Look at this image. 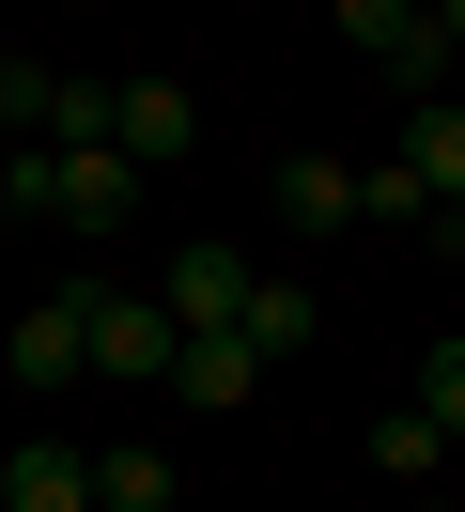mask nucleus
Returning <instances> with one entry per match:
<instances>
[{"label":"nucleus","instance_id":"f8f14e48","mask_svg":"<svg viewBox=\"0 0 465 512\" xmlns=\"http://www.w3.org/2000/svg\"><path fill=\"white\" fill-rule=\"evenodd\" d=\"M248 342H264V357H310V280L264 264V280H248Z\"/></svg>","mask_w":465,"mask_h":512},{"label":"nucleus","instance_id":"9b49d317","mask_svg":"<svg viewBox=\"0 0 465 512\" xmlns=\"http://www.w3.org/2000/svg\"><path fill=\"white\" fill-rule=\"evenodd\" d=\"M93 512H171V450H93Z\"/></svg>","mask_w":465,"mask_h":512},{"label":"nucleus","instance_id":"6ab92c4d","mask_svg":"<svg viewBox=\"0 0 465 512\" xmlns=\"http://www.w3.org/2000/svg\"><path fill=\"white\" fill-rule=\"evenodd\" d=\"M450 249H465V202H450Z\"/></svg>","mask_w":465,"mask_h":512},{"label":"nucleus","instance_id":"a211bd4d","mask_svg":"<svg viewBox=\"0 0 465 512\" xmlns=\"http://www.w3.org/2000/svg\"><path fill=\"white\" fill-rule=\"evenodd\" d=\"M434 32H450V47H465V0H434Z\"/></svg>","mask_w":465,"mask_h":512},{"label":"nucleus","instance_id":"20e7f679","mask_svg":"<svg viewBox=\"0 0 465 512\" xmlns=\"http://www.w3.org/2000/svg\"><path fill=\"white\" fill-rule=\"evenodd\" d=\"M0 357H16V388H78V373H93V295L62 280L47 311H16V342H0Z\"/></svg>","mask_w":465,"mask_h":512},{"label":"nucleus","instance_id":"2eb2a0df","mask_svg":"<svg viewBox=\"0 0 465 512\" xmlns=\"http://www.w3.org/2000/svg\"><path fill=\"white\" fill-rule=\"evenodd\" d=\"M357 218H434V187H419V156H388V171H357Z\"/></svg>","mask_w":465,"mask_h":512},{"label":"nucleus","instance_id":"7ed1b4c3","mask_svg":"<svg viewBox=\"0 0 465 512\" xmlns=\"http://www.w3.org/2000/svg\"><path fill=\"white\" fill-rule=\"evenodd\" d=\"M47 218H62V233H93V249H109V233L140 218V156H47Z\"/></svg>","mask_w":465,"mask_h":512},{"label":"nucleus","instance_id":"f3484780","mask_svg":"<svg viewBox=\"0 0 465 512\" xmlns=\"http://www.w3.org/2000/svg\"><path fill=\"white\" fill-rule=\"evenodd\" d=\"M419 404H434V419L465 435V342H434V357H419Z\"/></svg>","mask_w":465,"mask_h":512},{"label":"nucleus","instance_id":"f257e3e1","mask_svg":"<svg viewBox=\"0 0 465 512\" xmlns=\"http://www.w3.org/2000/svg\"><path fill=\"white\" fill-rule=\"evenodd\" d=\"M78 295H93V373L109 388H171V357H186L171 295H124V280H78Z\"/></svg>","mask_w":465,"mask_h":512},{"label":"nucleus","instance_id":"9d476101","mask_svg":"<svg viewBox=\"0 0 465 512\" xmlns=\"http://www.w3.org/2000/svg\"><path fill=\"white\" fill-rule=\"evenodd\" d=\"M403 156H419V187H434V218H450V202H465V109L434 94L419 125H403Z\"/></svg>","mask_w":465,"mask_h":512},{"label":"nucleus","instance_id":"dca6fc26","mask_svg":"<svg viewBox=\"0 0 465 512\" xmlns=\"http://www.w3.org/2000/svg\"><path fill=\"white\" fill-rule=\"evenodd\" d=\"M0 218H47V140H16V156H0Z\"/></svg>","mask_w":465,"mask_h":512},{"label":"nucleus","instance_id":"4468645a","mask_svg":"<svg viewBox=\"0 0 465 512\" xmlns=\"http://www.w3.org/2000/svg\"><path fill=\"white\" fill-rule=\"evenodd\" d=\"M62 109V63H31V47H0V125H47Z\"/></svg>","mask_w":465,"mask_h":512},{"label":"nucleus","instance_id":"f03ea898","mask_svg":"<svg viewBox=\"0 0 465 512\" xmlns=\"http://www.w3.org/2000/svg\"><path fill=\"white\" fill-rule=\"evenodd\" d=\"M341 32H357V63H388L403 94L434 109V63H450V32H434V0H326Z\"/></svg>","mask_w":465,"mask_h":512},{"label":"nucleus","instance_id":"423d86ee","mask_svg":"<svg viewBox=\"0 0 465 512\" xmlns=\"http://www.w3.org/2000/svg\"><path fill=\"white\" fill-rule=\"evenodd\" d=\"M264 373H279V357L248 342V326H186V357H171V388H186V404H248Z\"/></svg>","mask_w":465,"mask_h":512},{"label":"nucleus","instance_id":"39448f33","mask_svg":"<svg viewBox=\"0 0 465 512\" xmlns=\"http://www.w3.org/2000/svg\"><path fill=\"white\" fill-rule=\"evenodd\" d=\"M248 280H264L248 249H171V264H155V295H171V326H248Z\"/></svg>","mask_w":465,"mask_h":512},{"label":"nucleus","instance_id":"0eeeda50","mask_svg":"<svg viewBox=\"0 0 465 512\" xmlns=\"http://www.w3.org/2000/svg\"><path fill=\"white\" fill-rule=\"evenodd\" d=\"M186 140H202V109H186L171 78H124V125H109V156H140V171H171Z\"/></svg>","mask_w":465,"mask_h":512},{"label":"nucleus","instance_id":"aec40b11","mask_svg":"<svg viewBox=\"0 0 465 512\" xmlns=\"http://www.w3.org/2000/svg\"><path fill=\"white\" fill-rule=\"evenodd\" d=\"M419 512H450V497H419Z\"/></svg>","mask_w":465,"mask_h":512},{"label":"nucleus","instance_id":"1a4fd4ad","mask_svg":"<svg viewBox=\"0 0 465 512\" xmlns=\"http://www.w3.org/2000/svg\"><path fill=\"white\" fill-rule=\"evenodd\" d=\"M279 218H295V233H341V218H357V171H341V156H279Z\"/></svg>","mask_w":465,"mask_h":512},{"label":"nucleus","instance_id":"6e6552de","mask_svg":"<svg viewBox=\"0 0 465 512\" xmlns=\"http://www.w3.org/2000/svg\"><path fill=\"white\" fill-rule=\"evenodd\" d=\"M0 512H93V450H62V435H31L16 466H0Z\"/></svg>","mask_w":465,"mask_h":512},{"label":"nucleus","instance_id":"ddd939ff","mask_svg":"<svg viewBox=\"0 0 465 512\" xmlns=\"http://www.w3.org/2000/svg\"><path fill=\"white\" fill-rule=\"evenodd\" d=\"M434 450H450V419H434V404H388V419H372V466H388V481H419Z\"/></svg>","mask_w":465,"mask_h":512}]
</instances>
